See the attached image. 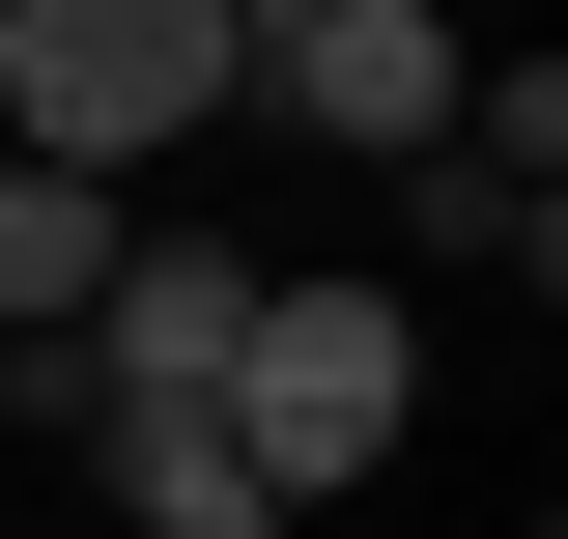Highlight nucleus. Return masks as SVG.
Returning a JSON list of instances; mask_svg holds the SVG:
<instances>
[{
  "label": "nucleus",
  "instance_id": "nucleus-1",
  "mask_svg": "<svg viewBox=\"0 0 568 539\" xmlns=\"http://www.w3.org/2000/svg\"><path fill=\"white\" fill-rule=\"evenodd\" d=\"M398 426H426V284H369V256H313V284H284V256H256L227 455H256L284 511H342V482H398Z\"/></svg>",
  "mask_w": 568,
  "mask_h": 539
},
{
  "label": "nucleus",
  "instance_id": "nucleus-8",
  "mask_svg": "<svg viewBox=\"0 0 568 539\" xmlns=\"http://www.w3.org/2000/svg\"><path fill=\"white\" fill-rule=\"evenodd\" d=\"M227 29H284V0H227Z\"/></svg>",
  "mask_w": 568,
  "mask_h": 539
},
{
  "label": "nucleus",
  "instance_id": "nucleus-6",
  "mask_svg": "<svg viewBox=\"0 0 568 539\" xmlns=\"http://www.w3.org/2000/svg\"><path fill=\"white\" fill-rule=\"evenodd\" d=\"M114 227H142V200H85V171H29V142H0V398H29V369L85 340V284H114Z\"/></svg>",
  "mask_w": 568,
  "mask_h": 539
},
{
  "label": "nucleus",
  "instance_id": "nucleus-7",
  "mask_svg": "<svg viewBox=\"0 0 568 539\" xmlns=\"http://www.w3.org/2000/svg\"><path fill=\"white\" fill-rule=\"evenodd\" d=\"M398 200H426V256H511V284H540V256H568V200H540V171H484V142H426Z\"/></svg>",
  "mask_w": 568,
  "mask_h": 539
},
{
  "label": "nucleus",
  "instance_id": "nucleus-4",
  "mask_svg": "<svg viewBox=\"0 0 568 539\" xmlns=\"http://www.w3.org/2000/svg\"><path fill=\"white\" fill-rule=\"evenodd\" d=\"M227 340H256V256H227V227H114L85 340L29 369V426H85V398H227Z\"/></svg>",
  "mask_w": 568,
  "mask_h": 539
},
{
  "label": "nucleus",
  "instance_id": "nucleus-2",
  "mask_svg": "<svg viewBox=\"0 0 568 539\" xmlns=\"http://www.w3.org/2000/svg\"><path fill=\"white\" fill-rule=\"evenodd\" d=\"M227 85H256V29L227 0H0V142L29 171H171V142H227Z\"/></svg>",
  "mask_w": 568,
  "mask_h": 539
},
{
  "label": "nucleus",
  "instance_id": "nucleus-3",
  "mask_svg": "<svg viewBox=\"0 0 568 539\" xmlns=\"http://www.w3.org/2000/svg\"><path fill=\"white\" fill-rule=\"evenodd\" d=\"M455 85H484V29H455V0H284L227 114H284V142H369V171H426V142H455Z\"/></svg>",
  "mask_w": 568,
  "mask_h": 539
},
{
  "label": "nucleus",
  "instance_id": "nucleus-5",
  "mask_svg": "<svg viewBox=\"0 0 568 539\" xmlns=\"http://www.w3.org/2000/svg\"><path fill=\"white\" fill-rule=\"evenodd\" d=\"M85 482H114V539H284V482L227 455V398H85Z\"/></svg>",
  "mask_w": 568,
  "mask_h": 539
}]
</instances>
